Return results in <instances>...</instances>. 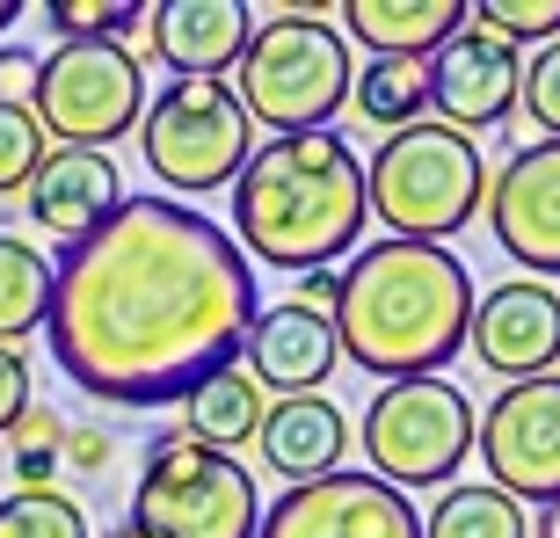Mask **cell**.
<instances>
[{
  "label": "cell",
  "mask_w": 560,
  "mask_h": 538,
  "mask_svg": "<svg viewBox=\"0 0 560 538\" xmlns=\"http://www.w3.org/2000/svg\"><path fill=\"white\" fill-rule=\"evenodd\" d=\"M255 313V262L219 219L175 197H125L51 262L44 335L81 394L167 408L241 364Z\"/></svg>",
  "instance_id": "obj_1"
},
{
  "label": "cell",
  "mask_w": 560,
  "mask_h": 538,
  "mask_svg": "<svg viewBox=\"0 0 560 538\" xmlns=\"http://www.w3.org/2000/svg\"><path fill=\"white\" fill-rule=\"evenodd\" d=\"M335 342L357 372L372 378H436L466 350L474 328V269L452 248L422 241H372L357 248L350 269H335Z\"/></svg>",
  "instance_id": "obj_2"
},
{
  "label": "cell",
  "mask_w": 560,
  "mask_h": 538,
  "mask_svg": "<svg viewBox=\"0 0 560 538\" xmlns=\"http://www.w3.org/2000/svg\"><path fill=\"white\" fill-rule=\"evenodd\" d=\"M372 226L364 204V153L342 131H291L262 139L233 183V248L270 269H328L357 255Z\"/></svg>",
  "instance_id": "obj_3"
},
{
  "label": "cell",
  "mask_w": 560,
  "mask_h": 538,
  "mask_svg": "<svg viewBox=\"0 0 560 538\" xmlns=\"http://www.w3.org/2000/svg\"><path fill=\"white\" fill-rule=\"evenodd\" d=\"M364 204L386 226V241H422L444 248L452 233H466L480 204H488V161L480 145L452 125H408L364 161Z\"/></svg>",
  "instance_id": "obj_4"
},
{
  "label": "cell",
  "mask_w": 560,
  "mask_h": 538,
  "mask_svg": "<svg viewBox=\"0 0 560 538\" xmlns=\"http://www.w3.org/2000/svg\"><path fill=\"white\" fill-rule=\"evenodd\" d=\"M350 44L320 15H270L241 51V109L248 125H270V139L328 131L335 109H350Z\"/></svg>",
  "instance_id": "obj_5"
},
{
  "label": "cell",
  "mask_w": 560,
  "mask_h": 538,
  "mask_svg": "<svg viewBox=\"0 0 560 538\" xmlns=\"http://www.w3.org/2000/svg\"><path fill=\"white\" fill-rule=\"evenodd\" d=\"M125 524L145 538H255L262 488L241 458H219L183 430H161L145 444V473L131 488Z\"/></svg>",
  "instance_id": "obj_6"
},
{
  "label": "cell",
  "mask_w": 560,
  "mask_h": 538,
  "mask_svg": "<svg viewBox=\"0 0 560 538\" xmlns=\"http://www.w3.org/2000/svg\"><path fill=\"white\" fill-rule=\"evenodd\" d=\"M139 153L175 197H205V189L241 183L255 153V125L233 81H167L161 95H145Z\"/></svg>",
  "instance_id": "obj_7"
},
{
  "label": "cell",
  "mask_w": 560,
  "mask_h": 538,
  "mask_svg": "<svg viewBox=\"0 0 560 538\" xmlns=\"http://www.w3.org/2000/svg\"><path fill=\"white\" fill-rule=\"evenodd\" d=\"M474 436H480V414L452 378H394V386L372 394V408L357 422V444L372 458V473L400 495L408 488H452Z\"/></svg>",
  "instance_id": "obj_8"
},
{
  "label": "cell",
  "mask_w": 560,
  "mask_h": 538,
  "mask_svg": "<svg viewBox=\"0 0 560 538\" xmlns=\"http://www.w3.org/2000/svg\"><path fill=\"white\" fill-rule=\"evenodd\" d=\"M30 117L51 145H88L103 153L145 117V66L125 44H51L37 59V95Z\"/></svg>",
  "instance_id": "obj_9"
},
{
  "label": "cell",
  "mask_w": 560,
  "mask_h": 538,
  "mask_svg": "<svg viewBox=\"0 0 560 538\" xmlns=\"http://www.w3.org/2000/svg\"><path fill=\"white\" fill-rule=\"evenodd\" d=\"M474 452L488 458V488H502L510 502H560V372L502 386L480 414Z\"/></svg>",
  "instance_id": "obj_10"
},
{
  "label": "cell",
  "mask_w": 560,
  "mask_h": 538,
  "mask_svg": "<svg viewBox=\"0 0 560 538\" xmlns=\"http://www.w3.org/2000/svg\"><path fill=\"white\" fill-rule=\"evenodd\" d=\"M255 538H422V510L400 488H386L378 473H328L262 510Z\"/></svg>",
  "instance_id": "obj_11"
},
{
  "label": "cell",
  "mask_w": 560,
  "mask_h": 538,
  "mask_svg": "<svg viewBox=\"0 0 560 538\" xmlns=\"http://www.w3.org/2000/svg\"><path fill=\"white\" fill-rule=\"evenodd\" d=\"M488 226L524 277H560V139H532L502 161L488 183Z\"/></svg>",
  "instance_id": "obj_12"
},
{
  "label": "cell",
  "mask_w": 560,
  "mask_h": 538,
  "mask_svg": "<svg viewBox=\"0 0 560 538\" xmlns=\"http://www.w3.org/2000/svg\"><path fill=\"white\" fill-rule=\"evenodd\" d=\"M517 87H524V59L495 30H480L474 15H466V30L430 59V109H444L436 125L466 131V139H474V131H495L502 117L517 109Z\"/></svg>",
  "instance_id": "obj_13"
},
{
  "label": "cell",
  "mask_w": 560,
  "mask_h": 538,
  "mask_svg": "<svg viewBox=\"0 0 560 538\" xmlns=\"http://www.w3.org/2000/svg\"><path fill=\"white\" fill-rule=\"evenodd\" d=\"M474 356L495 378H546L560 364V291L539 277H510L488 299H474Z\"/></svg>",
  "instance_id": "obj_14"
},
{
  "label": "cell",
  "mask_w": 560,
  "mask_h": 538,
  "mask_svg": "<svg viewBox=\"0 0 560 538\" xmlns=\"http://www.w3.org/2000/svg\"><path fill=\"white\" fill-rule=\"evenodd\" d=\"M241 372L262 386V394L291 400V394H320L335 378V364H342V342H335V320L328 313L299 306V299H284V306H262L248 320V342H241Z\"/></svg>",
  "instance_id": "obj_15"
},
{
  "label": "cell",
  "mask_w": 560,
  "mask_h": 538,
  "mask_svg": "<svg viewBox=\"0 0 560 538\" xmlns=\"http://www.w3.org/2000/svg\"><path fill=\"white\" fill-rule=\"evenodd\" d=\"M125 204V183H117V161L109 153H88V145H51L22 189V211L30 226H44L51 241H88L109 211Z\"/></svg>",
  "instance_id": "obj_16"
},
{
  "label": "cell",
  "mask_w": 560,
  "mask_h": 538,
  "mask_svg": "<svg viewBox=\"0 0 560 538\" xmlns=\"http://www.w3.org/2000/svg\"><path fill=\"white\" fill-rule=\"evenodd\" d=\"M145 22H153V51L175 81H226L255 37L241 0H161V8H145Z\"/></svg>",
  "instance_id": "obj_17"
},
{
  "label": "cell",
  "mask_w": 560,
  "mask_h": 538,
  "mask_svg": "<svg viewBox=\"0 0 560 538\" xmlns=\"http://www.w3.org/2000/svg\"><path fill=\"white\" fill-rule=\"evenodd\" d=\"M262 466H270L284 488H306V480H328L342 473V458H350V422L335 408L328 394H291V400H270L262 408Z\"/></svg>",
  "instance_id": "obj_18"
},
{
  "label": "cell",
  "mask_w": 560,
  "mask_h": 538,
  "mask_svg": "<svg viewBox=\"0 0 560 538\" xmlns=\"http://www.w3.org/2000/svg\"><path fill=\"white\" fill-rule=\"evenodd\" d=\"M466 30V0H350V37L372 59H436Z\"/></svg>",
  "instance_id": "obj_19"
},
{
  "label": "cell",
  "mask_w": 560,
  "mask_h": 538,
  "mask_svg": "<svg viewBox=\"0 0 560 538\" xmlns=\"http://www.w3.org/2000/svg\"><path fill=\"white\" fill-rule=\"evenodd\" d=\"M255 430H262V386H255L241 364L211 372L205 386L183 400V436L205 444V452H219V458H233Z\"/></svg>",
  "instance_id": "obj_20"
},
{
  "label": "cell",
  "mask_w": 560,
  "mask_h": 538,
  "mask_svg": "<svg viewBox=\"0 0 560 538\" xmlns=\"http://www.w3.org/2000/svg\"><path fill=\"white\" fill-rule=\"evenodd\" d=\"M350 103H357V117L378 125L386 139L422 125V109H430V59H372L350 81Z\"/></svg>",
  "instance_id": "obj_21"
},
{
  "label": "cell",
  "mask_w": 560,
  "mask_h": 538,
  "mask_svg": "<svg viewBox=\"0 0 560 538\" xmlns=\"http://www.w3.org/2000/svg\"><path fill=\"white\" fill-rule=\"evenodd\" d=\"M44 313H51V262L30 241L0 233V350H15L22 335H37Z\"/></svg>",
  "instance_id": "obj_22"
},
{
  "label": "cell",
  "mask_w": 560,
  "mask_h": 538,
  "mask_svg": "<svg viewBox=\"0 0 560 538\" xmlns=\"http://www.w3.org/2000/svg\"><path fill=\"white\" fill-rule=\"evenodd\" d=\"M422 538H524V502H510L502 488H444L422 517Z\"/></svg>",
  "instance_id": "obj_23"
},
{
  "label": "cell",
  "mask_w": 560,
  "mask_h": 538,
  "mask_svg": "<svg viewBox=\"0 0 560 538\" xmlns=\"http://www.w3.org/2000/svg\"><path fill=\"white\" fill-rule=\"evenodd\" d=\"M0 538H88L81 502L44 488V495H0Z\"/></svg>",
  "instance_id": "obj_24"
},
{
  "label": "cell",
  "mask_w": 560,
  "mask_h": 538,
  "mask_svg": "<svg viewBox=\"0 0 560 538\" xmlns=\"http://www.w3.org/2000/svg\"><path fill=\"white\" fill-rule=\"evenodd\" d=\"M44 22L59 44H117L131 22H145V8L139 0H51Z\"/></svg>",
  "instance_id": "obj_25"
},
{
  "label": "cell",
  "mask_w": 560,
  "mask_h": 538,
  "mask_svg": "<svg viewBox=\"0 0 560 538\" xmlns=\"http://www.w3.org/2000/svg\"><path fill=\"white\" fill-rule=\"evenodd\" d=\"M466 15H474L480 30H495L510 51H517V44H553L560 37V0H474Z\"/></svg>",
  "instance_id": "obj_26"
},
{
  "label": "cell",
  "mask_w": 560,
  "mask_h": 538,
  "mask_svg": "<svg viewBox=\"0 0 560 538\" xmlns=\"http://www.w3.org/2000/svg\"><path fill=\"white\" fill-rule=\"evenodd\" d=\"M44 153H51V139L37 131V117L15 109V103H0V197L30 189V175H37Z\"/></svg>",
  "instance_id": "obj_27"
},
{
  "label": "cell",
  "mask_w": 560,
  "mask_h": 538,
  "mask_svg": "<svg viewBox=\"0 0 560 538\" xmlns=\"http://www.w3.org/2000/svg\"><path fill=\"white\" fill-rule=\"evenodd\" d=\"M517 103H524V117H532V125H539L546 139H560V37L532 51V66H524V87H517Z\"/></svg>",
  "instance_id": "obj_28"
},
{
  "label": "cell",
  "mask_w": 560,
  "mask_h": 538,
  "mask_svg": "<svg viewBox=\"0 0 560 538\" xmlns=\"http://www.w3.org/2000/svg\"><path fill=\"white\" fill-rule=\"evenodd\" d=\"M22 408H30V364L22 350H0V436L22 422Z\"/></svg>",
  "instance_id": "obj_29"
},
{
  "label": "cell",
  "mask_w": 560,
  "mask_h": 538,
  "mask_svg": "<svg viewBox=\"0 0 560 538\" xmlns=\"http://www.w3.org/2000/svg\"><path fill=\"white\" fill-rule=\"evenodd\" d=\"M30 95H37V59L22 44H0V103L30 109Z\"/></svg>",
  "instance_id": "obj_30"
},
{
  "label": "cell",
  "mask_w": 560,
  "mask_h": 538,
  "mask_svg": "<svg viewBox=\"0 0 560 538\" xmlns=\"http://www.w3.org/2000/svg\"><path fill=\"white\" fill-rule=\"evenodd\" d=\"M109 452H117V444H109V430H95V422H81V430H66V466H73V473H103L109 466Z\"/></svg>",
  "instance_id": "obj_31"
},
{
  "label": "cell",
  "mask_w": 560,
  "mask_h": 538,
  "mask_svg": "<svg viewBox=\"0 0 560 538\" xmlns=\"http://www.w3.org/2000/svg\"><path fill=\"white\" fill-rule=\"evenodd\" d=\"M335 284H342L335 269H306V277H299V306H313V313H335Z\"/></svg>",
  "instance_id": "obj_32"
},
{
  "label": "cell",
  "mask_w": 560,
  "mask_h": 538,
  "mask_svg": "<svg viewBox=\"0 0 560 538\" xmlns=\"http://www.w3.org/2000/svg\"><path fill=\"white\" fill-rule=\"evenodd\" d=\"M539 538H560V502H546V510H539Z\"/></svg>",
  "instance_id": "obj_33"
},
{
  "label": "cell",
  "mask_w": 560,
  "mask_h": 538,
  "mask_svg": "<svg viewBox=\"0 0 560 538\" xmlns=\"http://www.w3.org/2000/svg\"><path fill=\"white\" fill-rule=\"evenodd\" d=\"M15 15H22V0H0V30H8Z\"/></svg>",
  "instance_id": "obj_34"
},
{
  "label": "cell",
  "mask_w": 560,
  "mask_h": 538,
  "mask_svg": "<svg viewBox=\"0 0 560 538\" xmlns=\"http://www.w3.org/2000/svg\"><path fill=\"white\" fill-rule=\"evenodd\" d=\"M109 538H145V531H131V524H117V531H109Z\"/></svg>",
  "instance_id": "obj_35"
}]
</instances>
